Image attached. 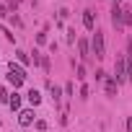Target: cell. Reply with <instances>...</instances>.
<instances>
[{
	"label": "cell",
	"mask_w": 132,
	"mask_h": 132,
	"mask_svg": "<svg viewBox=\"0 0 132 132\" xmlns=\"http://www.w3.org/2000/svg\"><path fill=\"white\" fill-rule=\"evenodd\" d=\"M91 47H93V54H96L98 60H104V57H106V44H104V34H101V31H96V34H93Z\"/></svg>",
	"instance_id": "6da1fadb"
},
{
	"label": "cell",
	"mask_w": 132,
	"mask_h": 132,
	"mask_svg": "<svg viewBox=\"0 0 132 132\" xmlns=\"http://www.w3.org/2000/svg\"><path fill=\"white\" fill-rule=\"evenodd\" d=\"M114 73H117V75H114V80H117V83L127 80V57H122V54L117 57V65H114Z\"/></svg>",
	"instance_id": "7a4b0ae2"
},
{
	"label": "cell",
	"mask_w": 132,
	"mask_h": 132,
	"mask_svg": "<svg viewBox=\"0 0 132 132\" xmlns=\"http://www.w3.org/2000/svg\"><path fill=\"white\" fill-rule=\"evenodd\" d=\"M111 23L117 29L124 26V8H119V3H114V8H111Z\"/></svg>",
	"instance_id": "3957f363"
},
{
	"label": "cell",
	"mask_w": 132,
	"mask_h": 132,
	"mask_svg": "<svg viewBox=\"0 0 132 132\" xmlns=\"http://www.w3.org/2000/svg\"><path fill=\"white\" fill-rule=\"evenodd\" d=\"M18 124H21V127H29V124H34V111H31V109H23V111H18Z\"/></svg>",
	"instance_id": "277c9868"
},
{
	"label": "cell",
	"mask_w": 132,
	"mask_h": 132,
	"mask_svg": "<svg viewBox=\"0 0 132 132\" xmlns=\"http://www.w3.org/2000/svg\"><path fill=\"white\" fill-rule=\"evenodd\" d=\"M83 26H86L88 31H93V26H96V18H93V11H83Z\"/></svg>",
	"instance_id": "5b68a950"
},
{
	"label": "cell",
	"mask_w": 132,
	"mask_h": 132,
	"mask_svg": "<svg viewBox=\"0 0 132 132\" xmlns=\"http://www.w3.org/2000/svg\"><path fill=\"white\" fill-rule=\"evenodd\" d=\"M78 52H80V60H88V57H91V52H88V42H86V39L78 42Z\"/></svg>",
	"instance_id": "8992f818"
},
{
	"label": "cell",
	"mask_w": 132,
	"mask_h": 132,
	"mask_svg": "<svg viewBox=\"0 0 132 132\" xmlns=\"http://www.w3.org/2000/svg\"><path fill=\"white\" fill-rule=\"evenodd\" d=\"M8 83H11L13 88H21V86H23V78H18V75H13V73H8Z\"/></svg>",
	"instance_id": "52a82bcc"
},
{
	"label": "cell",
	"mask_w": 132,
	"mask_h": 132,
	"mask_svg": "<svg viewBox=\"0 0 132 132\" xmlns=\"http://www.w3.org/2000/svg\"><path fill=\"white\" fill-rule=\"evenodd\" d=\"M39 101H42V93H39V91H34V88H31V91H29V104H31V106H36V104H39Z\"/></svg>",
	"instance_id": "ba28073f"
},
{
	"label": "cell",
	"mask_w": 132,
	"mask_h": 132,
	"mask_svg": "<svg viewBox=\"0 0 132 132\" xmlns=\"http://www.w3.org/2000/svg\"><path fill=\"white\" fill-rule=\"evenodd\" d=\"M11 73H13V75H18V78H26V70L21 68V65H16V62H11Z\"/></svg>",
	"instance_id": "9c48e42d"
},
{
	"label": "cell",
	"mask_w": 132,
	"mask_h": 132,
	"mask_svg": "<svg viewBox=\"0 0 132 132\" xmlns=\"http://www.w3.org/2000/svg\"><path fill=\"white\" fill-rule=\"evenodd\" d=\"M117 86H119V83H117L114 78H109V80H106V93H109V96H114V93H117Z\"/></svg>",
	"instance_id": "30bf717a"
},
{
	"label": "cell",
	"mask_w": 132,
	"mask_h": 132,
	"mask_svg": "<svg viewBox=\"0 0 132 132\" xmlns=\"http://www.w3.org/2000/svg\"><path fill=\"white\" fill-rule=\"evenodd\" d=\"M8 106H11L13 111H18V109H21V96H18V93H13V98L8 101Z\"/></svg>",
	"instance_id": "8fae6325"
},
{
	"label": "cell",
	"mask_w": 132,
	"mask_h": 132,
	"mask_svg": "<svg viewBox=\"0 0 132 132\" xmlns=\"http://www.w3.org/2000/svg\"><path fill=\"white\" fill-rule=\"evenodd\" d=\"M75 78L78 80H86L88 75H86V68H83V65H78V70H75Z\"/></svg>",
	"instance_id": "7c38bea8"
},
{
	"label": "cell",
	"mask_w": 132,
	"mask_h": 132,
	"mask_svg": "<svg viewBox=\"0 0 132 132\" xmlns=\"http://www.w3.org/2000/svg\"><path fill=\"white\" fill-rule=\"evenodd\" d=\"M16 54H18V62H21V65H29V62H31V57H29L26 52H16Z\"/></svg>",
	"instance_id": "4fadbf2b"
},
{
	"label": "cell",
	"mask_w": 132,
	"mask_h": 132,
	"mask_svg": "<svg viewBox=\"0 0 132 132\" xmlns=\"http://www.w3.org/2000/svg\"><path fill=\"white\" fill-rule=\"evenodd\" d=\"M129 23H132V11L124 8V26H129Z\"/></svg>",
	"instance_id": "5bb4252c"
},
{
	"label": "cell",
	"mask_w": 132,
	"mask_h": 132,
	"mask_svg": "<svg viewBox=\"0 0 132 132\" xmlns=\"http://www.w3.org/2000/svg\"><path fill=\"white\" fill-rule=\"evenodd\" d=\"M49 88H52V98H54V106H57V104H60V91H57L54 86H49Z\"/></svg>",
	"instance_id": "9a60e30c"
},
{
	"label": "cell",
	"mask_w": 132,
	"mask_h": 132,
	"mask_svg": "<svg viewBox=\"0 0 132 132\" xmlns=\"http://www.w3.org/2000/svg\"><path fill=\"white\" fill-rule=\"evenodd\" d=\"M0 101H5V104L11 101V96H8V91H5V88H0Z\"/></svg>",
	"instance_id": "2e32d148"
},
{
	"label": "cell",
	"mask_w": 132,
	"mask_h": 132,
	"mask_svg": "<svg viewBox=\"0 0 132 132\" xmlns=\"http://www.w3.org/2000/svg\"><path fill=\"white\" fill-rule=\"evenodd\" d=\"M44 129H47V122L39 119V122H36V132H44Z\"/></svg>",
	"instance_id": "e0dca14e"
},
{
	"label": "cell",
	"mask_w": 132,
	"mask_h": 132,
	"mask_svg": "<svg viewBox=\"0 0 132 132\" xmlns=\"http://www.w3.org/2000/svg\"><path fill=\"white\" fill-rule=\"evenodd\" d=\"M127 132H132V117L127 119Z\"/></svg>",
	"instance_id": "ac0fdd59"
},
{
	"label": "cell",
	"mask_w": 132,
	"mask_h": 132,
	"mask_svg": "<svg viewBox=\"0 0 132 132\" xmlns=\"http://www.w3.org/2000/svg\"><path fill=\"white\" fill-rule=\"evenodd\" d=\"M114 3H119V0H114Z\"/></svg>",
	"instance_id": "d6986e66"
}]
</instances>
